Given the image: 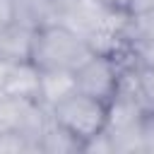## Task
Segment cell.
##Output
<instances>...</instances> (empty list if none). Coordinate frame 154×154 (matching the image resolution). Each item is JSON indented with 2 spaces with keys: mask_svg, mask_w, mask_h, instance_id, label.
I'll list each match as a JSON object with an SVG mask.
<instances>
[{
  "mask_svg": "<svg viewBox=\"0 0 154 154\" xmlns=\"http://www.w3.org/2000/svg\"><path fill=\"white\" fill-rule=\"evenodd\" d=\"M17 19L14 14V0H0V29H5L7 24H12Z\"/></svg>",
  "mask_w": 154,
  "mask_h": 154,
  "instance_id": "cell-9",
  "label": "cell"
},
{
  "mask_svg": "<svg viewBox=\"0 0 154 154\" xmlns=\"http://www.w3.org/2000/svg\"><path fill=\"white\" fill-rule=\"evenodd\" d=\"M94 53H96L94 46L82 34H77L65 22H53V24H46V26H38L36 29L31 63L38 70H65V72H75Z\"/></svg>",
  "mask_w": 154,
  "mask_h": 154,
  "instance_id": "cell-1",
  "label": "cell"
},
{
  "mask_svg": "<svg viewBox=\"0 0 154 154\" xmlns=\"http://www.w3.org/2000/svg\"><path fill=\"white\" fill-rule=\"evenodd\" d=\"M94 2H99V5H103L108 10H116V12H125V7H128V0H94Z\"/></svg>",
  "mask_w": 154,
  "mask_h": 154,
  "instance_id": "cell-12",
  "label": "cell"
},
{
  "mask_svg": "<svg viewBox=\"0 0 154 154\" xmlns=\"http://www.w3.org/2000/svg\"><path fill=\"white\" fill-rule=\"evenodd\" d=\"M10 65H12V63H7V60H2V58H0V91H2V84H5V77H7Z\"/></svg>",
  "mask_w": 154,
  "mask_h": 154,
  "instance_id": "cell-13",
  "label": "cell"
},
{
  "mask_svg": "<svg viewBox=\"0 0 154 154\" xmlns=\"http://www.w3.org/2000/svg\"><path fill=\"white\" fill-rule=\"evenodd\" d=\"M38 154V142L22 132V130H12V128H5L0 130V154Z\"/></svg>",
  "mask_w": 154,
  "mask_h": 154,
  "instance_id": "cell-8",
  "label": "cell"
},
{
  "mask_svg": "<svg viewBox=\"0 0 154 154\" xmlns=\"http://www.w3.org/2000/svg\"><path fill=\"white\" fill-rule=\"evenodd\" d=\"M144 144H147V152L154 154V111L144 116Z\"/></svg>",
  "mask_w": 154,
  "mask_h": 154,
  "instance_id": "cell-11",
  "label": "cell"
},
{
  "mask_svg": "<svg viewBox=\"0 0 154 154\" xmlns=\"http://www.w3.org/2000/svg\"><path fill=\"white\" fill-rule=\"evenodd\" d=\"M34 34L36 29L14 19L5 29H0V58L7 63H24L31 60L34 51Z\"/></svg>",
  "mask_w": 154,
  "mask_h": 154,
  "instance_id": "cell-5",
  "label": "cell"
},
{
  "mask_svg": "<svg viewBox=\"0 0 154 154\" xmlns=\"http://www.w3.org/2000/svg\"><path fill=\"white\" fill-rule=\"evenodd\" d=\"M48 113L53 123L72 132L77 140H82V144L94 135L103 132L108 125V103L77 89L60 99L55 106H51Z\"/></svg>",
  "mask_w": 154,
  "mask_h": 154,
  "instance_id": "cell-2",
  "label": "cell"
},
{
  "mask_svg": "<svg viewBox=\"0 0 154 154\" xmlns=\"http://www.w3.org/2000/svg\"><path fill=\"white\" fill-rule=\"evenodd\" d=\"M123 77H125V65L113 53H94L82 67L75 70L77 91H84L106 103H111L118 96L123 87Z\"/></svg>",
  "mask_w": 154,
  "mask_h": 154,
  "instance_id": "cell-3",
  "label": "cell"
},
{
  "mask_svg": "<svg viewBox=\"0 0 154 154\" xmlns=\"http://www.w3.org/2000/svg\"><path fill=\"white\" fill-rule=\"evenodd\" d=\"M149 10H154V0H128V7H125L128 17L144 14V12H149Z\"/></svg>",
  "mask_w": 154,
  "mask_h": 154,
  "instance_id": "cell-10",
  "label": "cell"
},
{
  "mask_svg": "<svg viewBox=\"0 0 154 154\" xmlns=\"http://www.w3.org/2000/svg\"><path fill=\"white\" fill-rule=\"evenodd\" d=\"M147 51H154V43H152V48H147ZM147 51H144V53H147Z\"/></svg>",
  "mask_w": 154,
  "mask_h": 154,
  "instance_id": "cell-14",
  "label": "cell"
},
{
  "mask_svg": "<svg viewBox=\"0 0 154 154\" xmlns=\"http://www.w3.org/2000/svg\"><path fill=\"white\" fill-rule=\"evenodd\" d=\"M77 89L75 84V72L65 70H41V103L51 111L60 99L72 94Z\"/></svg>",
  "mask_w": 154,
  "mask_h": 154,
  "instance_id": "cell-7",
  "label": "cell"
},
{
  "mask_svg": "<svg viewBox=\"0 0 154 154\" xmlns=\"http://www.w3.org/2000/svg\"><path fill=\"white\" fill-rule=\"evenodd\" d=\"M38 154H82V140L48 120L38 135Z\"/></svg>",
  "mask_w": 154,
  "mask_h": 154,
  "instance_id": "cell-6",
  "label": "cell"
},
{
  "mask_svg": "<svg viewBox=\"0 0 154 154\" xmlns=\"http://www.w3.org/2000/svg\"><path fill=\"white\" fill-rule=\"evenodd\" d=\"M2 96L10 99H31V101H41V70L31 63H12L2 84Z\"/></svg>",
  "mask_w": 154,
  "mask_h": 154,
  "instance_id": "cell-4",
  "label": "cell"
}]
</instances>
